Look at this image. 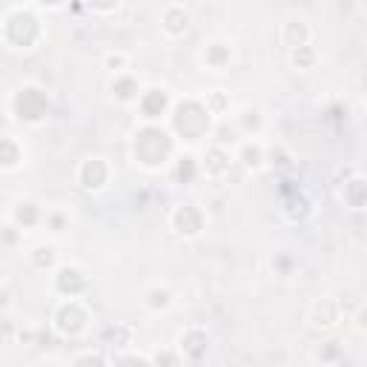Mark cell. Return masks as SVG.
Masks as SVG:
<instances>
[{
  "label": "cell",
  "instance_id": "10",
  "mask_svg": "<svg viewBox=\"0 0 367 367\" xmlns=\"http://www.w3.org/2000/svg\"><path fill=\"white\" fill-rule=\"evenodd\" d=\"M336 322H338V304L336 302H319L313 307V315H310V325L313 327H336Z\"/></svg>",
  "mask_w": 367,
  "mask_h": 367
},
{
  "label": "cell",
  "instance_id": "14",
  "mask_svg": "<svg viewBox=\"0 0 367 367\" xmlns=\"http://www.w3.org/2000/svg\"><path fill=\"white\" fill-rule=\"evenodd\" d=\"M241 161H244V166H247V169H258V166H264L267 155H264V150H261L258 143H244L241 146Z\"/></svg>",
  "mask_w": 367,
  "mask_h": 367
},
{
  "label": "cell",
  "instance_id": "11",
  "mask_svg": "<svg viewBox=\"0 0 367 367\" xmlns=\"http://www.w3.org/2000/svg\"><path fill=\"white\" fill-rule=\"evenodd\" d=\"M207 158H210V161H204V173L212 175V178H215V175H224L227 169H230V155L224 153L221 143L212 146V150L207 153Z\"/></svg>",
  "mask_w": 367,
  "mask_h": 367
},
{
  "label": "cell",
  "instance_id": "20",
  "mask_svg": "<svg viewBox=\"0 0 367 367\" xmlns=\"http://www.w3.org/2000/svg\"><path fill=\"white\" fill-rule=\"evenodd\" d=\"M315 61V52L310 46H299V49H292V63L296 66H310Z\"/></svg>",
  "mask_w": 367,
  "mask_h": 367
},
{
  "label": "cell",
  "instance_id": "23",
  "mask_svg": "<svg viewBox=\"0 0 367 367\" xmlns=\"http://www.w3.org/2000/svg\"><path fill=\"white\" fill-rule=\"evenodd\" d=\"M336 345H338V341H330V345H327V350H325V353L319 350V359H333V356H336V350H338Z\"/></svg>",
  "mask_w": 367,
  "mask_h": 367
},
{
  "label": "cell",
  "instance_id": "26",
  "mask_svg": "<svg viewBox=\"0 0 367 367\" xmlns=\"http://www.w3.org/2000/svg\"><path fill=\"white\" fill-rule=\"evenodd\" d=\"M212 104H215V112H218V109L224 107V95H218V92H215V95H212Z\"/></svg>",
  "mask_w": 367,
  "mask_h": 367
},
{
  "label": "cell",
  "instance_id": "22",
  "mask_svg": "<svg viewBox=\"0 0 367 367\" xmlns=\"http://www.w3.org/2000/svg\"><path fill=\"white\" fill-rule=\"evenodd\" d=\"M89 6H95L97 12H109L112 6H118V0H89Z\"/></svg>",
  "mask_w": 367,
  "mask_h": 367
},
{
  "label": "cell",
  "instance_id": "27",
  "mask_svg": "<svg viewBox=\"0 0 367 367\" xmlns=\"http://www.w3.org/2000/svg\"><path fill=\"white\" fill-rule=\"evenodd\" d=\"M364 9H367V0H364Z\"/></svg>",
  "mask_w": 367,
  "mask_h": 367
},
{
  "label": "cell",
  "instance_id": "15",
  "mask_svg": "<svg viewBox=\"0 0 367 367\" xmlns=\"http://www.w3.org/2000/svg\"><path fill=\"white\" fill-rule=\"evenodd\" d=\"M146 304H150L153 310H166L169 304H173V292L164 290V287H153L150 292H146Z\"/></svg>",
  "mask_w": 367,
  "mask_h": 367
},
{
  "label": "cell",
  "instance_id": "3",
  "mask_svg": "<svg viewBox=\"0 0 367 367\" xmlns=\"http://www.w3.org/2000/svg\"><path fill=\"white\" fill-rule=\"evenodd\" d=\"M55 330L61 336H78L86 330V310L81 302L69 299L66 304H61V310L55 313Z\"/></svg>",
  "mask_w": 367,
  "mask_h": 367
},
{
  "label": "cell",
  "instance_id": "4",
  "mask_svg": "<svg viewBox=\"0 0 367 367\" xmlns=\"http://www.w3.org/2000/svg\"><path fill=\"white\" fill-rule=\"evenodd\" d=\"M17 112H20L23 120H29V124H38V120H43L46 112H49V97H46V92L35 89V86L20 89V95H17Z\"/></svg>",
  "mask_w": 367,
  "mask_h": 367
},
{
  "label": "cell",
  "instance_id": "13",
  "mask_svg": "<svg viewBox=\"0 0 367 367\" xmlns=\"http://www.w3.org/2000/svg\"><path fill=\"white\" fill-rule=\"evenodd\" d=\"M204 63L212 66V69H224L230 63V46L227 43H210L207 52H204Z\"/></svg>",
  "mask_w": 367,
  "mask_h": 367
},
{
  "label": "cell",
  "instance_id": "7",
  "mask_svg": "<svg viewBox=\"0 0 367 367\" xmlns=\"http://www.w3.org/2000/svg\"><path fill=\"white\" fill-rule=\"evenodd\" d=\"M109 178V166L104 164V158H89L84 166H81V181L86 189H101Z\"/></svg>",
  "mask_w": 367,
  "mask_h": 367
},
{
  "label": "cell",
  "instance_id": "16",
  "mask_svg": "<svg viewBox=\"0 0 367 367\" xmlns=\"http://www.w3.org/2000/svg\"><path fill=\"white\" fill-rule=\"evenodd\" d=\"M112 92L120 97V101H132L135 92H138V84H135L132 78H118V81L112 84Z\"/></svg>",
  "mask_w": 367,
  "mask_h": 367
},
{
  "label": "cell",
  "instance_id": "18",
  "mask_svg": "<svg viewBox=\"0 0 367 367\" xmlns=\"http://www.w3.org/2000/svg\"><path fill=\"white\" fill-rule=\"evenodd\" d=\"M238 124L244 130H258L261 127V109L258 107H244L241 109V118H238Z\"/></svg>",
  "mask_w": 367,
  "mask_h": 367
},
{
  "label": "cell",
  "instance_id": "2",
  "mask_svg": "<svg viewBox=\"0 0 367 367\" xmlns=\"http://www.w3.org/2000/svg\"><path fill=\"white\" fill-rule=\"evenodd\" d=\"M175 130L187 141H198L210 130V109L201 107L198 101H184L175 109Z\"/></svg>",
  "mask_w": 367,
  "mask_h": 367
},
{
  "label": "cell",
  "instance_id": "19",
  "mask_svg": "<svg viewBox=\"0 0 367 367\" xmlns=\"http://www.w3.org/2000/svg\"><path fill=\"white\" fill-rule=\"evenodd\" d=\"M32 258H35V264L40 267V270H43V267H52L55 264V247H38L32 253Z\"/></svg>",
  "mask_w": 367,
  "mask_h": 367
},
{
  "label": "cell",
  "instance_id": "6",
  "mask_svg": "<svg viewBox=\"0 0 367 367\" xmlns=\"http://www.w3.org/2000/svg\"><path fill=\"white\" fill-rule=\"evenodd\" d=\"M201 224H204V215H201L198 207H192V204H184L173 212V227H175L178 235H198Z\"/></svg>",
  "mask_w": 367,
  "mask_h": 367
},
{
  "label": "cell",
  "instance_id": "17",
  "mask_svg": "<svg viewBox=\"0 0 367 367\" xmlns=\"http://www.w3.org/2000/svg\"><path fill=\"white\" fill-rule=\"evenodd\" d=\"M195 175H198V164H195V158H192V155L178 158V181L189 184Z\"/></svg>",
  "mask_w": 367,
  "mask_h": 367
},
{
  "label": "cell",
  "instance_id": "12",
  "mask_svg": "<svg viewBox=\"0 0 367 367\" xmlns=\"http://www.w3.org/2000/svg\"><path fill=\"white\" fill-rule=\"evenodd\" d=\"M164 29L169 35H184L189 29V15L184 9H178V6L166 9V15H164Z\"/></svg>",
  "mask_w": 367,
  "mask_h": 367
},
{
  "label": "cell",
  "instance_id": "5",
  "mask_svg": "<svg viewBox=\"0 0 367 367\" xmlns=\"http://www.w3.org/2000/svg\"><path fill=\"white\" fill-rule=\"evenodd\" d=\"M207 348H210V336H207L201 327H189V330H184L181 338H178V350H181L187 359H192V361L204 359Z\"/></svg>",
  "mask_w": 367,
  "mask_h": 367
},
{
  "label": "cell",
  "instance_id": "1",
  "mask_svg": "<svg viewBox=\"0 0 367 367\" xmlns=\"http://www.w3.org/2000/svg\"><path fill=\"white\" fill-rule=\"evenodd\" d=\"M169 153H173V138L161 127H146L135 135V158L143 166H153V169L164 166Z\"/></svg>",
  "mask_w": 367,
  "mask_h": 367
},
{
  "label": "cell",
  "instance_id": "25",
  "mask_svg": "<svg viewBox=\"0 0 367 367\" xmlns=\"http://www.w3.org/2000/svg\"><path fill=\"white\" fill-rule=\"evenodd\" d=\"M359 330H367V307L359 313Z\"/></svg>",
  "mask_w": 367,
  "mask_h": 367
},
{
  "label": "cell",
  "instance_id": "21",
  "mask_svg": "<svg viewBox=\"0 0 367 367\" xmlns=\"http://www.w3.org/2000/svg\"><path fill=\"white\" fill-rule=\"evenodd\" d=\"M218 135H221V138H218V143H221V146L235 143V132H233V130H227V127H218Z\"/></svg>",
  "mask_w": 367,
  "mask_h": 367
},
{
  "label": "cell",
  "instance_id": "9",
  "mask_svg": "<svg viewBox=\"0 0 367 367\" xmlns=\"http://www.w3.org/2000/svg\"><path fill=\"white\" fill-rule=\"evenodd\" d=\"M164 109H166V92L164 89H146L141 95V112H143V118L155 120V118L164 115Z\"/></svg>",
  "mask_w": 367,
  "mask_h": 367
},
{
  "label": "cell",
  "instance_id": "8",
  "mask_svg": "<svg viewBox=\"0 0 367 367\" xmlns=\"http://www.w3.org/2000/svg\"><path fill=\"white\" fill-rule=\"evenodd\" d=\"M58 290L66 292L69 299H75L78 292L86 290V279H84V273L78 270V267H61V270H58Z\"/></svg>",
  "mask_w": 367,
  "mask_h": 367
},
{
  "label": "cell",
  "instance_id": "24",
  "mask_svg": "<svg viewBox=\"0 0 367 367\" xmlns=\"http://www.w3.org/2000/svg\"><path fill=\"white\" fill-rule=\"evenodd\" d=\"M107 63H109V66H124V55H109Z\"/></svg>",
  "mask_w": 367,
  "mask_h": 367
}]
</instances>
